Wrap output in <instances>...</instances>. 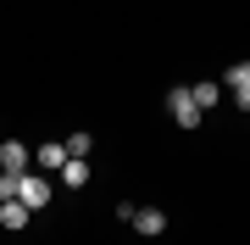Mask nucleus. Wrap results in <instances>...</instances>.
<instances>
[{
	"instance_id": "obj_4",
	"label": "nucleus",
	"mask_w": 250,
	"mask_h": 245,
	"mask_svg": "<svg viewBox=\"0 0 250 245\" xmlns=\"http://www.w3.org/2000/svg\"><path fill=\"white\" fill-rule=\"evenodd\" d=\"M228 89H233V106L250 111V62H233L228 67Z\"/></svg>"
},
{
	"instance_id": "obj_6",
	"label": "nucleus",
	"mask_w": 250,
	"mask_h": 245,
	"mask_svg": "<svg viewBox=\"0 0 250 245\" xmlns=\"http://www.w3.org/2000/svg\"><path fill=\"white\" fill-rule=\"evenodd\" d=\"M62 184L67 190H83V184H89V162H83V156H67L62 162Z\"/></svg>"
},
{
	"instance_id": "obj_1",
	"label": "nucleus",
	"mask_w": 250,
	"mask_h": 245,
	"mask_svg": "<svg viewBox=\"0 0 250 245\" xmlns=\"http://www.w3.org/2000/svg\"><path fill=\"white\" fill-rule=\"evenodd\" d=\"M167 106H172V117H178V128H200V117H206V106H200L195 95H189V84L167 89Z\"/></svg>"
},
{
	"instance_id": "obj_2",
	"label": "nucleus",
	"mask_w": 250,
	"mask_h": 245,
	"mask_svg": "<svg viewBox=\"0 0 250 245\" xmlns=\"http://www.w3.org/2000/svg\"><path fill=\"white\" fill-rule=\"evenodd\" d=\"M17 195L28 200V206H50V178H45V173H17Z\"/></svg>"
},
{
	"instance_id": "obj_11",
	"label": "nucleus",
	"mask_w": 250,
	"mask_h": 245,
	"mask_svg": "<svg viewBox=\"0 0 250 245\" xmlns=\"http://www.w3.org/2000/svg\"><path fill=\"white\" fill-rule=\"evenodd\" d=\"M0 173H6V162H0Z\"/></svg>"
},
{
	"instance_id": "obj_5",
	"label": "nucleus",
	"mask_w": 250,
	"mask_h": 245,
	"mask_svg": "<svg viewBox=\"0 0 250 245\" xmlns=\"http://www.w3.org/2000/svg\"><path fill=\"white\" fill-rule=\"evenodd\" d=\"M67 156H72V151L50 139V145H39V151H34V167H39V173H62V162H67Z\"/></svg>"
},
{
	"instance_id": "obj_9",
	"label": "nucleus",
	"mask_w": 250,
	"mask_h": 245,
	"mask_svg": "<svg viewBox=\"0 0 250 245\" xmlns=\"http://www.w3.org/2000/svg\"><path fill=\"white\" fill-rule=\"evenodd\" d=\"M189 95H195L200 106H211V100H217V84H211V78H200V84H189Z\"/></svg>"
},
{
	"instance_id": "obj_7",
	"label": "nucleus",
	"mask_w": 250,
	"mask_h": 245,
	"mask_svg": "<svg viewBox=\"0 0 250 245\" xmlns=\"http://www.w3.org/2000/svg\"><path fill=\"white\" fill-rule=\"evenodd\" d=\"M0 162H6V173H28V145L22 139H6L0 145Z\"/></svg>"
},
{
	"instance_id": "obj_3",
	"label": "nucleus",
	"mask_w": 250,
	"mask_h": 245,
	"mask_svg": "<svg viewBox=\"0 0 250 245\" xmlns=\"http://www.w3.org/2000/svg\"><path fill=\"white\" fill-rule=\"evenodd\" d=\"M28 212H34V206H28L22 195H6V200H0V228H11V234L28 228Z\"/></svg>"
},
{
	"instance_id": "obj_8",
	"label": "nucleus",
	"mask_w": 250,
	"mask_h": 245,
	"mask_svg": "<svg viewBox=\"0 0 250 245\" xmlns=\"http://www.w3.org/2000/svg\"><path fill=\"white\" fill-rule=\"evenodd\" d=\"M134 228H139V234H161V228H167V212L139 206V212H134Z\"/></svg>"
},
{
	"instance_id": "obj_10",
	"label": "nucleus",
	"mask_w": 250,
	"mask_h": 245,
	"mask_svg": "<svg viewBox=\"0 0 250 245\" xmlns=\"http://www.w3.org/2000/svg\"><path fill=\"white\" fill-rule=\"evenodd\" d=\"M67 151H72V156H89V151H95V139H89V134H72V139H67Z\"/></svg>"
}]
</instances>
